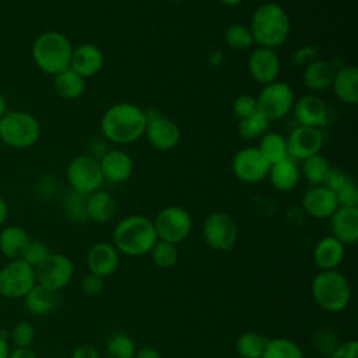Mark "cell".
<instances>
[{"instance_id":"1","label":"cell","mask_w":358,"mask_h":358,"mask_svg":"<svg viewBox=\"0 0 358 358\" xmlns=\"http://www.w3.org/2000/svg\"><path fill=\"white\" fill-rule=\"evenodd\" d=\"M147 113L131 102H119L108 108L101 117L103 137L116 144H131L140 140L147 127Z\"/></svg>"},{"instance_id":"2","label":"cell","mask_w":358,"mask_h":358,"mask_svg":"<svg viewBox=\"0 0 358 358\" xmlns=\"http://www.w3.org/2000/svg\"><path fill=\"white\" fill-rule=\"evenodd\" d=\"M249 28L253 42L262 48L277 49L287 42L291 34V20L282 6L268 1L253 11Z\"/></svg>"},{"instance_id":"3","label":"cell","mask_w":358,"mask_h":358,"mask_svg":"<svg viewBox=\"0 0 358 358\" xmlns=\"http://www.w3.org/2000/svg\"><path fill=\"white\" fill-rule=\"evenodd\" d=\"M157 241L152 221L143 215L124 217L113 229V246L126 256L147 255Z\"/></svg>"},{"instance_id":"4","label":"cell","mask_w":358,"mask_h":358,"mask_svg":"<svg viewBox=\"0 0 358 358\" xmlns=\"http://www.w3.org/2000/svg\"><path fill=\"white\" fill-rule=\"evenodd\" d=\"M73 45L57 31H45L32 43V59L36 67L49 76H56L70 69Z\"/></svg>"},{"instance_id":"5","label":"cell","mask_w":358,"mask_h":358,"mask_svg":"<svg viewBox=\"0 0 358 358\" xmlns=\"http://www.w3.org/2000/svg\"><path fill=\"white\" fill-rule=\"evenodd\" d=\"M310 294L319 308L330 313H337L348 306L351 301V285L340 271L323 270L313 277Z\"/></svg>"},{"instance_id":"6","label":"cell","mask_w":358,"mask_h":358,"mask_svg":"<svg viewBox=\"0 0 358 358\" xmlns=\"http://www.w3.org/2000/svg\"><path fill=\"white\" fill-rule=\"evenodd\" d=\"M41 137L39 120L24 110H8L0 119V140L17 150L29 148Z\"/></svg>"},{"instance_id":"7","label":"cell","mask_w":358,"mask_h":358,"mask_svg":"<svg viewBox=\"0 0 358 358\" xmlns=\"http://www.w3.org/2000/svg\"><path fill=\"white\" fill-rule=\"evenodd\" d=\"M152 224L158 239L178 245L190 235L193 218L186 208L168 206L155 215Z\"/></svg>"},{"instance_id":"8","label":"cell","mask_w":358,"mask_h":358,"mask_svg":"<svg viewBox=\"0 0 358 358\" xmlns=\"http://www.w3.org/2000/svg\"><path fill=\"white\" fill-rule=\"evenodd\" d=\"M66 179L74 193L88 196L101 189L103 179L99 161L92 155L73 158L66 169Z\"/></svg>"},{"instance_id":"9","label":"cell","mask_w":358,"mask_h":358,"mask_svg":"<svg viewBox=\"0 0 358 358\" xmlns=\"http://www.w3.org/2000/svg\"><path fill=\"white\" fill-rule=\"evenodd\" d=\"M35 285V268L22 259L10 260L0 268V296L3 298H24Z\"/></svg>"},{"instance_id":"10","label":"cell","mask_w":358,"mask_h":358,"mask_svg":"<svg viewBox=\"0 0 358 358\" xmlns=\"http://www.w3.org/2000/svg\"><path fill=\"white\" fill-rule=\"evenodd\" d=\"M256 99L257 110L273 122L282 119L292 110L295 95L287 83L273 81L263 87Z\"/></svg>"},{"instance_id":"11","label":"cell","mask_w":358,"mask_h":358,"mask_svg":"<svg viewBox=\"0 0 358 358\" xmlns=\"http://www.w3.org/2000/svg\"><path fill=\"white\" fill-rule=\"evenodd\" d=\"M203 236L211 249L218 252H229L234 249L238 241L236 222L227 213H211L204 220Z\"/></svg>"},{"instance_id":"12","label":"cell","mask_w":358,"mask_h":358,"mask_svg":"<svg viewBox=\"0 0 358 358\" xmlns=\"http://www.w3.org/2000/svg\"><path fill=\"white\" fill-rule=\"evenodd\" d=\"M73 262L63 253H50L38 267H35L36 284L52 291L59 292L73 278Z\"/></svg>"},{"instance_id":"13","label":"cell","mask_w":358,"mask_h":358,"mask_svg":"<svg viewBox=\"0 0 358 358\" xmlns=\"http://www.w3.org/2000/svg\"><path fill=\"white\" fill-rule=\"evenodd\" d=\"M232 173L243 183H257L267 178L270 164L257 147L241 148L232 158Z\"/></svg>"},{"instance_id":"14","label":"cell","mask_w":358,"mask_h":358,"mask_svg":"<svg viewBox=\"0 0 358 358\" xmlns=\"http://www.w3.org/2000/svg\"><path fill=\"white\" fill-rule=\"evenodd\" d=\"M285 138L288 157L295 161H303L315 154H319L324 141L320 129L299 124Z\"/></svg>"},{"instance_id":"15","label":"cell","mask_w":358,"mask_h":358,"mask_svg":"<svg viewBox=\"0 0 358 358\" xmlns=\"http://www.w3.org/2000/svg\"><path fill=\"white\" fill-rule=\"evenodd\" d=\"M147 127L144 136L148 143L159 151H169L175 148L180 141V129L179 126L164 116H147Z\"/></svg>"},{"instance_id":"16","label":"cell","mask_w":358,"mask_h":358,"mask_svg":"<svg viewBox=\"0 0 358 358\" xmlns=\"http://www.w3.org/2000/svg\"><path fill=\"white\" fill-rule=\"evenodd\" d=\"M248 69L255 81L266 85L277 81L281 70V60L274 49L259 46L250 53Z\"/></svg>"},{"instance_id":"17","label":"cell","mask_w":358,"mask_h":358,"mask_svg":"<svg viewBox=\"0 0 358 358\" xmlns=\"http://www.w3.org/2000/svg\"><path fill=\"white\" fill-rule=\"evenodd\" d=\"M302 207L305 213L316 220L330 218L338 208L336 193L327 189L324 185L312 186L302 199Z\"/></svg>"},{"instance_id":"18","label":"cell","mask_w":358,"mask_h":358,"mask_svg":"<svg viewBox=\"0 0 358 358\" xmlns=\"http://www.w3.org/2000/svg\"><path fill=\"white\" fill-rule=\"evenodd\" d=\"M105 63L103 52L94 43H83L73 49L70 69L83 78L96 76Z\"/></svg>"},{"instance_id":"19","label":"cell","mask_w":358,"mask_h":358,"mask_svg":"<svg viewBox=\"0 0 358 358\" xmlns=\"http://www.w3.org/2000/svg\"><path fill=\"white\" fill-rule=\"evenodd\" d=\"M294 116L299 126L320 129L327 123L329 109L323 99L315 95H305L294 102Z\"/></svg>"},{"instance_id":"20","label":"cell","mask_w":358,"mask_h":358,"mask_svg":"<svg viewBox=\"0 0 358 358\" xmlns=\"http://www.w3.org/2000/svg\"><path fill=\"white\" fill-rule=\"evenodd\" d=\"M119 266V252L109 242L94 243L87 253V267L90 273L102 278L113 274Z\"/></svg>"},{"instance_id":"21","label":"cell","mask_w":358,"mask_h":358,"mask_svg":"<svg viewBox=\"0 0 358 358\" xmlns=\"http://www.w3.org/2000/svg\"><path fill=\"white\" fill-rule=\"evenodd\" d=\"M99 161V166L103 175V179L113 182V183H120L127 180L134 169V162L131 157L120 150H109L102 154Z\"/></svg>"},{"instance_id":"22","label":"cell","mask_w":358,"mask_h":358,"mask_svg":"<svg viewBox=\"0 0 358 358\" xmlns=\"http://www.w3.org/2000/svg\"><path fill=\"white\" fill-rule=\"evenodd\" d=\"M331 236L344 246L358 241V207H338L330 217Z\"/></svg>"},{"instance_id":"23","label":"cell","mask_w":358,"mask_h":358,"mask_svg":"<svg viewBox=\"0 0 358 358\" xmlns=\"http://www.w3.org/2000/svg\"><path fill=\"white\" fill-rule=\"evenodd\" d=\"M344 245L331 235L323 236L313 248V262L323 270H336L344 259Z\"/></svg>"},{"instance_id":"24","label":"cell","mask_w":358,"mask_h":358,"mask_svg":"<svg viewBox=\"0 0 358 358\" xmlns=\"http://www.w3.org/2000/svg\"><path fill=\"white\" fill-rule=\"evenodd\" d=\"M267 176L275 190L289 192L298 186L301 171L295 159L285 157L284 159L270 165Z\"/></svg>"},{"instance_id":"25","label":"cell","mask_w":358,"mask_h":358,"mask_svg":"<svg viewBox=\"0 0 358 358\" xmlns=\"http://www.w3.org/2000/svg\"><path fill=\"white\" fill-rule=\"evenodd\" d=\"M331 88L341 102L355 105L358 102V69L355 66H344L336 70Z\"/></svg>"},{"instance_id":"26","label":"cell","mask_w":358,"mask_h":358,"mask_svg":"<svg viewBox=\"0 0 358 358\" xmlns=\"http://www.w3.org/2000/svg\"><path fill=\"white\" fill-rule=\"evenodd\" d=\"M87 218L94 222L105 224L110 221L116 213V203L110 193L105 190H96L85 197Z\"/></svg>"},{"instance_id":"27","label":"cell","mask_w":358,"mask_h":358,"mask_svg":"<svg viewBox=\"0 0 358 358\" xmlns=\"http://www.w3.org/2000/svg\"><path fill=\"white\" fill-rule=\"evenodd\" d=\"M29 242L28 232L18 225H8L0 232V252L10 260L22 259Z\"/></svg>"},{"instance_id":"28","label":"cell","mask_w":358,"mask_h":358,"mask_svg":"<svg viewBox=\"0 0 358 358\" xmlns=\"http://www.w3.org/2000/svg\"><path fill=\"white\" fill-rule=\"evenodd\" d=\"M336 69L324 60L315 59L306 64L302 73V81L312 91H323L331 87Z\"/></svg>"},{"instance_id":"29","label":"cell","mask_w":358,"mask_h":358,"mask_svg":"<svg viewBox=\"0 0 358 358\" xmlns=\"http://www.w3.org/2000/svg\"><path fill=\"white\" fill-rule=\"evenodd\" d=\"M22 299L25 308L35 316H46L52 313L59 303L57 292H52L38 284Z\"/></svg>"},{"instance_id":"30","label":"cell","mask_w":358,"mask_h":358,"mask_svg":"<svg viewBox=\"0 0 358 358\" xmlns=\"http://www.w3.org/2000/svg\"><path fill=\"white\" fill-rule=\"evenodd\" d=\"M55 92L63 99H77L85 91V78L78 76L71 69H67L55 76L53 80Z\"/></svg>"},{"instance_id":"31","label":"cell","mask_w":358,"mask_h":358,"mask_svg":"<svg viewBox=\"0 0 358 358\" xmlns=\"http://www.w3.org/2000/svg\"><path fill=\"white\" fill-rule=\"evenodd\" d=\"M257 148L270 165L288 157L287 138L277 131L264 133L259 140Z\"/></svg>"},{"instance_id":"32","label":"cell","mask_w":358,"mask_h":358,"mask_svg":"<svg viewBox=\"0 0 358 358\" xmlns=\"http://www.w3.org/2000/svg\"><path fill=\"white\" fill-rule=\"evenodd\" d=\"M260 358H305L302 348L285 337L267 338Z\"/></svg>"},{"instance_id":"33","label":"cell","mask_w":358,"mask_h":358,"mask_svg":"<svg viewBox=\"0 0 358 358\" xmlns=\"http://www.w3.org/2000/svg\"><path fill=\"white\" fill-rule=\"evenodd\" d=\"M329 169H330L329 159L320 152L302 161V175L313 186L324 183Z\"/></svg>"},{"instance_id":"34","label":"cell","mask_w":358,"mask_h":358,"mask_svg":"<svg viewBox=\"0 0 358 358\" xmlns=\"http://www.w3.org/2000/svg\"><path fill=\"white\" fill-rule=\"evenodd\" d=\"M267 338L256 331H245L242 333L236 343V352L242 358H260L264 350Z\"/></svg>"},{"instance_id":"35","label":"cell","mask_w":358,"mask_h":358,"mask_svg":"<svg viewBox=\"0 0 358 358\" xmlns=\"http://www.w3.org/2000/svg\"><path fill=\"white\" fill-rule=\"evenodd\" d=\"M270 120L264 117L259 110L250 115L249 117L241 119L238 123V134L248 141L260 138L264 133L268 131Z\"/></svg>"},{"instance_id":"36","label":"cell","mask_w":358,"mask_h":358,"mask_svg":"<svg viewBox=\"0 0 358 358\" xmlns=\"http://www.w3.org/2000/svg\"><path fill=\"white\" fill-rule=\"evenodd\" d=\"M134 341L124 333H115L109 337L105 347L106 358H134Z\"/></svg>"},{"instance_id":"37","label":"cell","mask_w":358,"mask_h":358,"mask_svg":"<svg viewBox=\"0 0 358 358\" xmlns=\"http://www.w3.org/2000/svg\"><path fill=\"white\" fill-rule=\"evenodd\" d=\"M148 253L151 256L152 263L159 268H171L172 266L176 264L178 257H179L176 245L161 241V239H158L154 243V246L151 248V250Z\"/></svg>"},{"instance_id":"38","label":"cell","mask_w":358,"mask_h":358,"mask_svg":"<svg viewBox=\"0 0 358 358\" xmlns=\"http://www.w3.org/2000/svg\"><path fill=\"white\" fill-rule=\"evenodd\" d=\"M224 38H225V43L232 50H246L255 43L249 25H245V24L229 25L225 29Z\"/></svg>"},{"instance_id":"39","label":"cell","mask_w":358,"mask_h":358,"mask_svg":"<svg viewBox=\"0 0 358 358\" xmlns=\"http://www.w3.org/2000/svg\"><path fill=\"white\" fill-rule=\"evenodd\" d=\"M11 341L15 347L21 348H31L34 340H35V329L29 322H18L13 326L10 333Z\"/></svg>"},{"instance_id":"40","label":"cell","mask_w":358,"mask_h":358,"mask_svg":"<svg viewBox=\"0 0 358 358\" xmlns=\"http://www.w3.org/2000/svg\"><path fill=\"white\" fill-rule=\"evenodd\" d=\"M50 249L49 246L42 242V241H32L29 242L24 256H22V260L27 262L31 267H38L49 255H50Z\"/></svg>"},{"instance_id":"41","label":"cell","mask_w":358,"mask_h":358,"mask_svg":"<svg viewBox=\"0 0 358 358\" xmlns=\"http://www.w3.org/2000/svg\"><path fill=\"white\" fill-rule=\"evenodd\" d=\"M232 110L235 116L241 120L245 117H249L255 112H257V99L256 96L250 94H241L239 96L235 98L232 103Z\"/></svg>"},{"instance_id":"42","label":"cell","mask_w":358,"mask_h":358,"mask_svg":"<svg viewBox=\"0 0 358 358\" xmlns=\"http://www.w3.org/2000/svg\"><path fill=\"white\" fill-rule=\"evenodd\" d=\"M336 197L338 207H358V189L352 179L336 192Z\"/></svg>"},{"instance_id":"43","label":"cell","mask_w":358,"mask_h":358,"mask_svg":"<svg viewBox=\"0 0 358 358\" xmlns=\"http://www.w3.org/2000/svg\"><path fill=\"white\" fill-rule=\"evenodd\" d=\"M85 197L78 193H71L70 197L67 199L66 203V211L73 220H87V213H85Z\"/></svg>"},{"instance_id":"44","label":"cell","mask_w":358,"mask_h":358,"mask_svg":"<svg viewBox=\"0 0 358 358\" xmlns=\"http://www.w3.org/2000/svg\"><path fill=\"white\" fill-rule=\"evenodd\" d=\"M351 178L341 169V168H337V166H330L329 172H327V176L324 179V186L330 190H333L334 193L341 189Z\"/></svg>"},{"instance_id":"45","label":"cell","mask_w":358,"mask_h":358,"mask_svg":"<svg viewBox=\"0 0 358 358\" xmlns=\"http://www.w3.org/2000/svg\"><path fill=\"white\" fill-rule=\"evenodd\" d=\"M102 289H103V278L96 274L88 273L81 281V291L88 296H95L101 294Z\"/></svg>"},{"instance_id":"46","label":"cell","mask_w":358,"mask_h":358,"mask_svg":"<svg viewBox=\"0 0 358 358\" xmlns=\"http://www.w3.org/2000/svg\"><path fill=\"white\" fill-rule=\"evenodd\" d=\"M330 358H358V343L355 340H350L336 345Z\"/></svg>"},{"instance_id":"47","label":"cell","mask_w":358,"mask_h":358,"mask_svg":"<svg viewBox=\"0 0 358 358\" xmlns=\"http://www.w3.org/2000/svg\"><path fill=\"white\" fill-rule=\"evenodd\" d=\"M70 358H101V355L91 345H78L74 348Z\"/></svg>"},{"instance_id":"48","label":"cell","mask_w":358,"mask_h":358,"mask_svg":"<svg viewBox=\"0 0 358 358\" xmlns=\"http://www.w3.org/2000/svg\"><path fill=\"white\" fill-rule=\"evenodd\" d=\"M315 49L312 46L309 48H302V49H298L296 53L294 55V60L296 64H302V63H310L312 60H315Z\"/></svg>"},{"instance_id":"49","label":"cell","mask_w":358,"mask_h":358,"mask_svg":"<svg viewBox=\"0 0 358 358\" xmlns=\"http://www.w3.org/2000/svg\"><path fill=\"white\" fill-rule=\"evenodd\" d=\"M8 358H38V355L31 348H21L15 347L10 351Z\"/></svg>"},{"instance_id":"50","label":"cell","mask_w":358,"mask_h":358,"mask_svg":"<svg viewBox=\"0 0 358 358\" xmlns=\"http://www.w3.org/2000/svg\"><path fill=\"white\" fill-rule=\"evenodd\" d=\"M134 358H161V354L152 347H143L140 350H136Z\"/></svg>"},{"instance_id":"51","label":"cell","mask_w":358,"mask_h":358,"mask_svg":"<svg viewBox=\"0 0 358 358\" xmlns=\"http://www.w3.org/2000/svg\"><path fill=\"white\" fill-rule=\"evenodd\" d=\"M10 354V347L7 343V338L4 334L0 333V358H8Z\"/></svg>"},{"instance_id":"52","label":"cell","mask_w":358,"mask_h":358,"mask_svg":"<svg viewBox=\"0 0 358 358\" xmlns=\"http://www.w3.org/2000/svg\"><path fill=\"white\" fill-rule=\"evenodd\" d=\"M8 217V206H7V201L0 196V227L6 222Z\"/></svg>"},{"instance_id":"53","label":"cell","mask_w":358,"mask_h":358,"mask_svg":"<svg viewBox=\"0 0 358 358\" xmlns=\"http://www.w3.org/2000/svg\"><path fill=\"white\" fill-rule=\"evenodd\" d=\"M7 112H8V109H7V99H6V96L0 92V119H1Z\"/></svg>"},{"instance_id":"54","label":"cell","mask_w":358,"mask_h":358,"mask_svg":"<svg viewBox=\"0 0 358 358\" xmlns=\"http://www.w3.org/2000/svg\"><path fill=\"white\" fill-rule=\"evenodd\" d=\"M218 1L227 7H235V6H239L243 0H218Z\"/></svg>"},{"instance_id":"55","label":"cell","mask_w":358,"mask_h":358,"mask_svg":"<svg viewBox=\"0 0 358 358\" xmlns=\"http://www.w3.org/2000/svg\"><path fill=\"white\" fill-rule=\"evenodd\" d=\"M169 1H172V3H180V1H183V0H169Z\"/></svg>"},{"instance_id":"56","label":"cell","mask_w":358,"mask_h":358,"mask_svg":"<svg viewBox=\"0 0 358 358\" xmlns=\"http://www.w3.org/2000/svg\"><path fill=\"white\" fill-rule=\"evenodd\" d=\"M238 358H242V357H238Z\"/></svg>"}]
</instances>
